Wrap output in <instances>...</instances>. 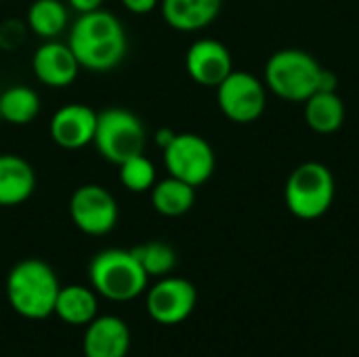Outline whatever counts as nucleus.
I'll return each instance as SVG.
<instances>
[{
    "mask_svg": "<svg viewBox=\"0 0 359 357\" xmlns=\"http://www.w3.org/2000/svg\"><path fill=\"white\" fill-rule=\"evenodd\" d=\"M90 288L111 301V303H128L137 297L145 295L149 286V276L133 255V250L107 248L93 257L88 265Z\"/></svg>",
    "mask_w": 359,
    "mask_h": 357,
    "instance_id": "nucleus-3",
    "label": "nucleus"
},
{
    "mask_svg": "<svg viewBox=\"0 0 359 357\" xmlns=\"http://www.w3.org/2000/svg\"><path fill=\"white\" fill-rule=\"evenodd\" d=\"M25 25L42 40H57L69 25V11L63 0H34L25 13Z\"/></svg>",
    "mask_w": 359,
    "mask_h": 357,
    "instance_id": "nucleus-20",
    "label": "nucleus"
},
{
    "mask_svg": "<svg viewBox=\"0 0 359 357\" xmlns=\"http://www.w3.org/2000/svg\"><path fill=\"white\" fill-rule=\"evenodd\" d=\"M61 290L55 269L40 259H23L6 276V299L13 311L25 320H46L55 311Z\"/></svg>",
    "mask_w": 359,
    "mask_h": 357,
    "instance_id": "nucleus-2",
    "label": "nucleus"
},
{
    "mask_svg": "<svg viewBox=\"0 0 359 357\" xmlns=\"http://www.w3.org/2000/svg\"><path fill=\"white\" fill-rule=\"evenodd\" d=\"M120 166V183L133 191V194H145L154 187L156 183V166L154 162L145 156V154H139V156H133L128 160H124Z\"/></svg>",
    "mask_w": 359,
    "mask_h": 357,
    "instance_id": "nucleus-23",
    "label": "nucleus"
},
{
    "mask_svg": "<svg viewBox=\"0 0 359 357\" xmlns=\"http://www.w3.org/2000/svg\"><path fill=\"white\" fill-rule=\"evenodd\" d=\"M175 135H177V133H172L170 128H158L156 135H154V141H156V145H158L160 149H164V147L172 141Z\"/></svg>",
    "mask_w": 359,
    "mask_h": 357,
    "instance_id": "nucleus-28",
    "label": "nucleus"
},
{
    "mask_svg": "<svg viewBox=\"0 0 359 357\" xmlns=\"http://www.w3.org/2000/svg\"><path fill=\"white\" fill-rule=\"evenodd\" d=\"M74 11H78L80 15L82 13H90V11H97V8H103V0H65Z\"/></svg>",
    "mask_w": 359,
    "mask_h": 357,
    "instance_id": "nucleus-27",
    "label": "nucleus"
},
{
    "mask_svg": "<svg viewBox=\"0 0 359 357\" xmlns=\"http://www.w3.org/2000/svg\"><path fill=\"white\" fill-rule=\"evenodd\" d=\"M337 86H339V78H337V74H334L332 69L322 67L320 78H318V90H337ZM318 90H316V93H318Z\"/></svg>",
    "mask_w": 359,
    "mask_h": 357,
    "instance_id": "nucleus-26",
    "label": "nucleus"
},
{
    "mask_svg": "<svg viewBox=\"0 0 359 357\" xmlns=\"http://www.w3.org/2000/svg\"><path fill=\"white\" fill-rule=\"evenodd\" d=\"M69 217L82 234L101 238L118 225L120 208L109 189L97 183H86L72 194Z\"/></svg>",
    "mask_w": 359,
    "mask_h": 357,
    "instance_id": "nucleus-9",
    "label": "nucleus"
},
{
    "mask_svg": "<svg viewBox=\"0 0 359 357\" xmlns=\"http://www.w3.org/2000/svg\"><path fill=\"white\" fill-rule=\"evenodd\" d=\"M223 0H160L162 19L177 32L208 27L221 13Z\"/></svg>",
    "mask_w": 359,
    "mask_h": 357,
    "instance_id": "nucleus-16",
    "label": "nucleus"
},
{
    "mask_svg": "<svg viewBox=\"0 0 359 357\" xmlns=\"http://www.w3.org/2000/svg\"><path fill=\"white\" fill-rule=\"evenodd\" d=\"M337 194V183L332 170L322 162L299 164L284 187L286 208L301 221H316L324 217Z\"/></svg>",
    "mask_w": 359,
    "mask_h": 357,
    "instance_id": "nucleus-5",
    "label": "nucleus"
},
{
    "mask_svg": "<svg viewBox=\"0 0 359 357\" xmlns=\"http://www.w3.org/2000/svg\"><path fill=\"white\" fill-rule=\"evenodd\" d=\"M133 337L128 324L118 316H97L86 324L82 337L84 357H126Z\"/></svg>",
    "mask_w": 359,
    "mask_h": 357,
    "instance_id": "nucleus-14",
    "label": "nucleus"
},
{
    "mask_svg": "<svg viewBox=\"0 0 359 357\" xmlns=\"http://www.w3.org/2000/svg\"><path fill=\"white\" fill-rule=\"evenodd\" d=\"M149 194L154 210L168 219L183 217L196 204V187L170 175L162 181H156Z\"/></svg>",
    "mask_w": 359,
    "mask_h": 357,
    "instance_id": "nucleus-19",
    "label": "nucleus"
},
{
    "mask_svg": "<svg viewBox=\"0 0 359 357\" xmlns=\"http://www.w3.org/2000/svg\"><path fill=\"white\" fill-rule=\"evenodd\" d=\"M162 156L168 175L189 183L191 187L204 185L217 166L212 145L196 133H177L162 149Z\"/></svg>",
    "mask_w": 359,
    "mask_h": 357,
    "instance_id": "nucleus-7",
    "label": "nucleus"
},
{
    "mask_svg": "<svg viewBox=\"0 0 359 357\" xmlns=\"http://www.w3.org/2000/svg\"><path fill=\"white\" fill-rule=\"evenodd\" d=\"M122 4L133 15H147L160 6V0H122Z\"/></svg>",
    "mask_w": 359,
    "mask_h": 357,
    "instance_id": "nucleus-25",
    "label": "nucleus"
},
{
    "mask_svg": "<svg viewBox=\"0 0 359 357\" xmlns=\"http://www.w3.org/2000/svg\"><path fill=\"white\" fill-rule=\"evenodd\" d=\"M32 69L44 86L65 88L76 82L82 67L67 42L44 40L32 57Z\"/></svg>",
    "mask_w": 359,
    "mask_h": 357,
    "instance_id": "nucleus-13",
    "label": "nucleus"
},
{
    "mask_svg": "<svg viewBox=\"0 0 359 357\" xmlns=\"http://www.w3.org/2000/svg\"><path fill=\"white\" fill-rule=\"evenodd\" d=\"M198 303L196 286L185 278L164 276L151 288L145 290L147 316L162 326H177L185 322Z\"/></svg>",
    "mask_w": 359,
    "mask_h": 357,
    "instance_id": "nucleus-10",
    "label": "nucleus"
},
{
    "mask_svg": "<svg viewBox=\"0 0 359 357\" xmlns=\"http://www.w3.org/2000/svg\"><path fill=\"white\" fill-rule=\"evenodd\" d=\"M36 191L34 166L15 154H0V206L13 208L25 204Z\"/></svg>",
    "mask_w": 359,
    "mask_h": 357,
    "instance_id": "nucleus-15",
    "label": "nucleus"
},
{
    "mask_svg": "<svg viewBox=\"0 0 359 357\" xmlns=\"http://www.w3.org/2000/svg\"><path fill=\"white\" fill-rule=\"evenodd\" d=\"M40 114V97L32 86L15 84L0 93V120L13 126H25Z\"/></svg>",
    "mask_w": 359,
    "mask_h": 357,
    "instance_id": "nucleus-21",
    "label": "nucleus"
},
{
    "mask_svg": "<svg viewBox=\"0 0 359 357\" xmlns=\"http://www.w3.org/2000/svg\"><path fill=\"white\" fill-rule=\"evenodd\" d=\"M53 316L69 326H86L99 316V295L82 284L61 286Z\"/></svg>",
    "mask_w": 359,
    "mask_h": 357,
    "instance_id": "nucleus-17",
    "label": "nucleus"
},
{
    "mask_svg": "<svg viewBox=\"0 0 359 357\" xmlns=\"http://www.w3.org/2000/svg\"><path fill=\"white\" fill-rule=\"evenodd\" d=\"M147 130L141 118L124 107H107L97 114V130L93 145L111 164L145 154Z\"/></svg>",
    "mask_w": 359,
    "mask_h": 357,
    "instance_id": "nucleus-6",
    "label": "nucleus"
},
{
    "mask_svg": "<svg viewBox=\"0 0 359 357\" xmlns=\"http://www.w3.org/2000/svg\"><path fill=\"white\" fill-rule=\"evenodd\" d=\"M25 34H27V25H23L17 19H8V21L0 23V48L13 50V48L21 46V42L25 40Z\"/></svg>",
    "mask_w": 359,
    "mask_h": 357,
    "instance_id": "nucleus-24",
    "label": "nucleus"
},
{
    "mask_svg": "<svg viewBox=\"0 0 359 357\" xmlns=\"http://www.w3.org/2000/svg\"><path fill=\"white\" fill-rule=\"evenodd\" d=\"M185 69L196 84L217 88L233 72V59L223 42L200 38L185 53Z\"/></svg>",
    "mask_w": 359,
    "mask_h": 357,
    "instance_id": "nucleus-11",
    "label": "nucleus"
},
{
    "mask_svg": "<svg viewBox=\"0 0 359 357\" xmlns=\"http://www.w3.org/2000/svg\"><path fill=\"white\" fill-rule=\"evenodd\" d=\"M97 114L99 112H95L84 103H67L59 107L48 122L50 139L59 147L72 151L90 145L95 141Z\"/></svg>",
    "mask_w": 359,
    "mask_h": 357,
    "instance_id": "nucleus-12",
    "label": "nucleus"
},
{
    "mask_svg": "<svg viewBox=\"0 0 359 357\" xmlns=\"http://www.w3.org/2000/svg\"><path fill=\"white\" fill-rule=\"evenodd\" d=\"M217 103L227 120L236 124H252L265 114L267 86L255 74L233 69L217 86Z\"/></svg>",
    "mask_w": 359,
    "mask_h": 357,
    "instance_id": "nucleus-8",
    "label": "nucleus"
},
{
    "mask_svg": "<svg viewBox=\"0 0 359 357\" xmlns=\"http://www.w3.org/2000/svg\"><path fill=\"white\" fill-rule=\"evenodd\" d=\"M322 65L303 48L276 50L265 63V86L284 101L305 103L318 90Z\"/></svg>",
    "mask_w": 359,
    "mask_h": 357,
    "instance_id": "nucleus-4",
    "label": "nucleus"
},
{
    "mask_svg": "<svg viewBox=\"0 0 359 357\" xmlns=\"http://www.w3.org/2000/svg\"><path fill=\"white\" fill-rule=\"evenodd\" d=\"M67 44L80 67L97 74L118 67L128 50L124 25L105 8L82 13L69 27Z\"/></svg>",
    "mask_w": 359,
    "mask_h": 357,
    "instance_id": "nucleus-1",
    "label": "nucleus"
},
{
    "mask_svg": "<svg viewBox=\"0 0 359 357\" xmlns=\"http://www.w3.org/2000/svg\"><path fill=\"white\" fill-rule=\"evenodd\" d=\"M303 105L305 122L318 135H332L345 122V103L337 90H318Z\"/></svg>",
    "mask_w": 359,
    "mask_h": 357,
    "instance_id": "nucleus-18",
    "label": "nucleus"
},
{
    "mask_svg": "<svg viewBox=\"0 0 359 357\" xmlns=\"http://www.w3.org/2000/svg\"><path fill=\"white\" fill-rule=\"evenodd\" d=\"M133 255L137 257V261L141 263V267L145 269L149 278H164L177 265V252L172 250L170 244L160 242V240L135 246Z\"/></svg>",
    "mask_w": 359,
    "mask_h": 357,
    "instance_id": "nucleus-22",
    "label": "nucleus"
}]
</instances>
